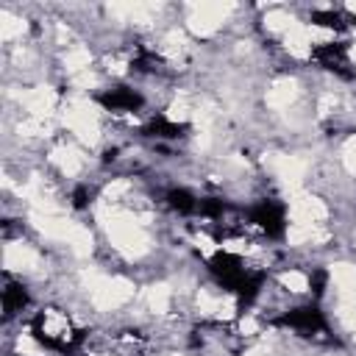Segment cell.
Segmentation results:
<instances>
[{
  "mask_svg": "<svg viewBox=\"0 0 356 356\" xmlns=\"http://www.w3.org/2000/svg\"><path fill=\"white\" fill-rule=\"evenodd\" d=\"M31 337L44 345L47 350H56V353H72L83 345L86 339V331L64 312V309H56V306H47V309H39L33 317H31Z\"/></svg>",
  "mask_w": 356,
  "mask_h": 356,
  "instance_id": "obj_1",
  "label": "cell"
},
{
  "mask_svg": "<svg viewBox=\"0 0 356 356\" xmlns=\"http://www.w3.org/2000/svg\"><path fill=\"white\" fill-rule=\"evenodd\" d=\"M278 325L300 334V337H323L328 331L325 325V317L317 306H295V309H286L281 317H278Z\"/></svg>",
  "mask_w": 356,
  "mask_h": 356,
  "instance_id": "obj_2",
  "label": "cell"
},
{
  "mask_svg": "<svg viewBox=\"0 0 356 356\" xmlns=\"http://www.w3.org/2000/svg\"><path fill=\"white\" fill-rule=\"evenodd\" d=\"M248 220H250V225H256L261 234H267V236H273V239L284 236L286 214H284V206H281L278 200H267V197L259 200L256 206H250Z\"/></svg>",
  "mask_w": 356,
  "mask_h": 356,
  "instance_id": "obj_3",
  "label": "cell"
},
{
  "mask_svg": "<svg viewBox=\"0 0 356 356\" xmlns=\"http://www.w3.org/2000/svg\"><path fill=\"white\" fill-rule=\"evenodd\" d=\"M312 56H314V61L320 67H325V70H331V72H337L342 78H350L353 75L348 70L350 67V56H348V47L342 42H323V44H317L312 50Z\"/></svg>",
  "mask_w": 356,
  "mask_h": 356,
  "instance_id": "obj_4",
  "label": "cell"
},
{
  "mask_svg": "<svg viewBox=\"0 0 356 356\" xmlns=\"http://www.w3.org/2000/svg\"><path fill=\"white\" fill-rule=\"evenodd\" d=\"M97 100H100V106H103L106 111H111V114H128V111H139V108L145 106L142 95H139L136 89H131V86L106 89Z\"/></svg>",
  "mask_w": 356,
  "mask_h": 356,
  "instance_id": "obj_5",
  "label": "cell"
},
{
  "mask_svg": "<svg viewBox=\"0 0 356 356\" xmlns=\"http://www.w3.org/2000/svg\"><path fill=\"white\" fill-rule=\"evenodd\" d=\"M28 289L19 284V281H11V278H6V284H3V314L6 317H14V314H19L25 306H28Z\"/></svg>",
  "mask_w": 356,
  "mask_h": 356,
  "instance_id": "obj_6",
  "label": "cell"
},
{
  "mask_svg": "<svg viewBox=\"0 0 356 356\" xmlns=\"http://www.w3.org/2000/svg\"><path fill=\"white\" fill-rule=\"evenodd\" d=\"M164 203H167V209H172V211L181 214V217L197 214V206H200V200H197L189 189H184V186H172V189H167Z\"/></svg>",
  "mask_w": 356,
  "mask_h": 356,
  "instance_id": "obj_7",
  "label": "cell"
},
{
  "mask_svg": "<svg viewBox=\"0 0 356 356\" xmlns=\"http://www.w3.org/2000/svg\"><path fill=\"white\" fill-rule=\"evenodd\" d=\"M184 131H186L184 122H175V120H170L164 114L150 117V122L145 125V134L156 136V139H178V136H184Z\"/></svg>",
  "mask_w": 356,
  "mask_h": 356,
  "instance_id": "obj_8",
  "label": "cell"
},
{
  "mask_svg": "<svg viewBox=\"0 0 356 356\" xmlns=\"http://www.w3.org/2000/svg\"><path fill=\"white\" fill-rule=\"evenodd\" d=\"M312 25H317V28H325V31H342L345 28V17L339 14V11H331V8H325V11H312Z\"/></svg>",
  "mask_w": 356,
  "mask_h": 356,
  "instance_id": "obj_9",
  "label": "cell"
},
{
  "mask_svg": "<svg viewBox=\"0 0 356 356\" xmlns=\"http://www.w3.org/2000/svg\"><path fill=\"white\" fill-rule=\"evenodd\" d=\"M92 195H95V192H92L86 184H78L70 197H72V206H75V209H86V206L92 203Z\"/></svg>",
  "mask_w": 356,
  "mask_h": 356,
  "instance_id": "obj_10",
  "label": "cell"
}]
</instances>
